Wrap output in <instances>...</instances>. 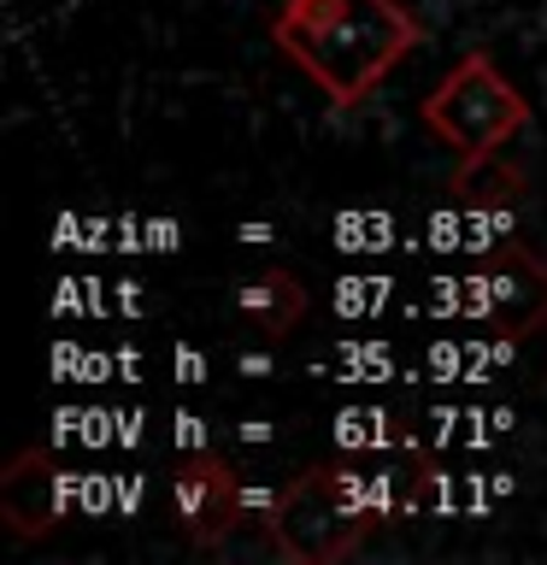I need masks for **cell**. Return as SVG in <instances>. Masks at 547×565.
I'll return each instance as SVG.
<instances>
[{
	"label": "cell",
	"mask_w": 547,
	"mask_h": 565,
	"mask_svg": "<svg viewBox=\"0 0 547 565\" xmlns=\"http://www.w3.org/2000/svg\"><path fill=\"white\" fill-rule=\"evenodd\" d=\"M176 519H183L194 547H218L242 519V477L224 466L218 454H194L183 471H176Z\"/></svg>",
	"instance_id": "cell-4"
},
{
	"label": "cell",
	"mask_w": 547,
	"mask_h": 565,
	"mask_svg": "<svg viewBox=\"0 0 547 565\" xmlns=\"http://www.w3.org/2000/svg\"><path fill=\"white\" fill-rule=\"evenodd\" d=\"M271 42L335 106H360L406 65V53L423 42V24L400 0H282Z\"/></svg>",
	"instance_id": "cell-1"
},
{
	"label": "cell",
	"mask_w": 547,
	"mask_h": 565,
	"mask_svg": "<svg viewBox=\"0 0 547 565\" xmlns=\"http://www.w3.org/2000/svg\"><path fill=\"white\" fill-rule=\"evenodd\" d=\"M236 312L259 335H289L300 318H307V289H300L294 271H259L254 282L236 289Z\"/></svg>",
	"instance_id": "cell-5"
},
{
	"label": "cell",
	"mask_w": 547,
	"mask_h": 565,
	"mask_svg": "<svg viewBox=\"0 0 547 565\" xmlns=\"http://www.w3.org/2000/svg\"><path fill=\"white\" fill-rule=\"evenodd\" d=\"M365 530V501L347 471H307L271 507V542L289 559H347Z\"/></svg>",
	"instance_id": "cell-3"
},
{
	"label": "cell",
	"mask_w": 547,
	"mask_h": 565,
	"mask_svg": "<svg viewBox=\"0 0 547 565\" xmlns=\"http://www.w3.org/2000/svg\"><path fill=\"white\" fill-rule=\"evenodd\" d=\"M418 118L441 148L459 153V166H483L489 153H501L529 124V100L501 77V65L489 53H465V60L441 71V83L423 95Z\"/></svg>",
	"instance_id": "cell-2"
}]
</instances>
